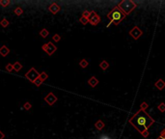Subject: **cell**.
Listing matches in <instances>:
<instances>
[{
    "instance_id": "cell-1",
    "label": "cell",
    "mask_w": 165,
    "mask_h": 139,
    "mask_svg": "<svg viewBox=\"0 0 165 139\" xmlns=\"http://www.w3.org/2000/svg\"><path fill=\"white\" fill-rule=\"evenodd\" d=\"M128 123L137 130V131L145 138L149 136V129L155 124V119L146 112V110L139 109L134 115H132Z\"/></svg>"
},
{
    "instance_id": "cell-2",
    "label": "cell",
    "mask_w": 165,
    "mask_h": 139,
    "mask_svg": "<svg viewBox=\"0 0 165 139\" xmlns=\"http://www.w3.org/2000/svg\"><path fill=\"white\" fill-rule=\"evenodd\" d=\"M127 15L122 12V10L118 6H116L115 8H113L107 14V17L110 19V23H114L115 25H119V23H121V21Z\"/></svg>"
},
{
    "instance_id": "cell-3",
    "label": "cell",
    "mask_w": 165,
    "mask_h": 139,
    "mask_svg": "<svg viewBox=\"0 0 165 139\" xmlns=\"http://www.w3.org/2000/svg\"><path fill=\"white\" fill-rule=\"evenodd\" d=\"M117 6L122 10V12L126 15H129L136 8L137 5H136V3L134 1H131V0H123Z\"/></svg>"
},
{
    "instance_id": "cell-4",
    "label": "cell",
    "mask_w": 165,
    "mask_h": 139,
    "mask_svg": "<svg viewBox=\"0 0 165 139\" xmlns=\"http://www.w3.org/2000/svg\"><path fill=\"white\" fill-rule=\"evenodd\" d=\"M42 49H43L44 51H45V52L47 53V55L51 56V55H52V54H53V53L57 50V46H54V45H53V43L48 42L47 44L43 45Z\"/></svg>"
},
{
    "instance_id": "cell-5",
    "label": "cell",
    "mask_w": 165,
    "mask_h": 139,
    "mask_svg": "<svg viewBox=\"0 0 165 139\" xmlns=\"http://www.w3.org/2000/svg\"><path fill=\"white\" fill-rule=\"evenodd\" d=\"M39 76H40V73L38 72V70L35 69V68H31V69L25 73V77H26L30 82H34Z\"/></svg>"
},
{
    "instance_id": "cell-6",
    "label": "cell",
    "mask_w": 165,
    "mask_h": 139,
    "mask_svg": "<svg viewBox=\"0 0 165 139\" xmlns=\"http://www.w3.org/2000/svg\"><path fill=\"white\" fill-rule=\"evenodd\" d=\"M89 23L90 24H92V25H97V24H98L99 23V21H100V17H99V15L95 12V11H91V13H90V16H89Z\"/></svg>"
},
{
    "instance_id": "cell-7",
    "label": "cell",
    "mask_w": 165,
    "mask_h": 139,
    "mask_svg": "<svg viewBox=\"0 0 165 139\" xmlns=\"http://www.w3.org/2000/svg\"><path fill=\"white\" fill-rule=\"evenodd\" d=\"M143 32L140 30V28L138 26H134L130 31H129V35L134 39V40H138L141 36H142Z\"/></svg>"
},
{
    "instance_id": "cell-8",
    "label": "cell",
    "mask_w": 165,
    "mask_h": 139,
    "mask_svg": "<svg viewBox=\"0 0 165 139\" xmlns=\"http://www.w3.org/2000/svg\"><path fill=\"white\" fill-rule=\"evenodd\" d=\"M45 100L46 101V103L48 105H53L56 101H57V97L53 94V93H48L45 97Z\"/></svg>"
},
{
    "instance_id": "cell-9",
    "label": "cell",
    "mask_w": 165,
    "mask_h": 139,
    "mask_svg": "<svg viewBox=\"0 0 165 139\" xmlns=\"http://www.w3.org/2000/svg\"><path fill=\"white\" fill-rule=\"evenodd\" d=\"M60 9H61V8H60V6H59L57 3H55V2H54V3H52V4H50V6L48 7L49 12H50V13H52L53 15H56V14L60 11Z\"/></svg>"
},
{
    "instance_id": "cell-10",
    "label": "cell",
    "mask_w": 165,
    "mask_h": 139,
    "mask_svg": "<svg viewBox=\"0 0 165 139\" xmlns=\"http://www.w3.org/2000/svg\"><path fill=\"white\" fill-rule=\"evenodd\" d=\"M98 78H96V76H92V77H90V79L88 80V84L91 86V87H96L98 84Z\"/></svg>"
},
{
    "instance_id": "cell-11",
    "label": "cell",
    "mask_w": 165,
    "mask_h": 139,
    "mask_svg": "<svg viewBox=\"0 0 165 139\" xmlns=\"http://www.w3.org/2000/svg\"><path fill=\"white\" fill-rule=\"evenodd\" d=\"M9 53H10V49H9L6 46H2L0 47V54H1L3 57H6Z\"/></svg>"
},
{
    "instance_id": "cell-12",
    "label": "cell",
    "mask_w": 165,
    "mask_h": 139,
    "mask_svg": "<svg viewBox=\"0 0 165 139\" xmlns=\"http://www.w3.org/2000/svg\"><path fill=\"white\" fill-rule=\"evenodd\" d=\"M155 86L158 89V90H162L165 87V82L162 80V79H158L156 83H155Z\"/></svg>"
},
{
    "instance_id": "cell-13",
    "label": "cell",
    "mask_w": 165,
    "mask_h": 139,
    "mask_svg": "<svg viewBox=\"0 0 165 139\" xmlns=\"http://www.w3.org/2000/svg\"><path fill=\"white\" fill-rule=\"evenodd\" d=\"M104 126H105V124H104L101 120L97 121V122H96V124H95V127H96V129H97L98 131H101V130L104 128Z\"/></svg>"
},
{
    "instance_id": "cell-14",
    "label": "cell",
    "mask_w": 165,
    "mask_h": 139,
    "mask_svg": "<svg viewBox=\"0 0 165 139\" xmlns=\"http://www.w3.org/2000/svg\"><path fill=\"white\" fill-rule=\"evenodd\" d=\"M99 67H100V69H101V70H105L108 69V67H109V64H108V62H107V61L103 60V61H101V62L99 63Z\"/></svg>"
},
{
    "instance_id": "cell-15",
    "label": "cell",
    "mask_w": 165,
    "mask_h": 139,
    "mask_svg": "<svg viewBox=\"0 0 165 139\" xmlns=\"http://www.w3.org/2000/svg\"><path fill=\"white\" fill-rule=\"evenodd\" d=\"M40 35H41V37H43V38H46V37L49 35V31H47V29L44 28V29H42V30L40 31Z\"/></svg>"
},
{
    "instance_id": "cell-16",
    "label": "cell",
    "mask_w": 165,
    "mask_h": 139,
    "mask_svg": "<svg viewBox=\"0 0 165 139\" xmlns=\"http://www.w3.org/2000/svg\"><path fill=\"white\" fill-rule=\"evenodd\" d=\"M13 66H14L15 71H19L20 70L22 69V65H21L19 62H15V64H13Z\"/></svg>"
},
{
    "instance_id": "cell-17",
    "label": "cell",
    "mask_w": 165,
    "mask_h": 139,
    "mask_svg": "<svg viewBox=\"0 0 165 139\" xmlns=\"http://www.w3.org/2000/svg\"><path fill=\"white\" fill-rule=\"evenodd\" d=\"M43 81H45V80H46L47 78H48V75H47V73L45 72V71H42L41 73H40V76H39Z\"/></svg>"
},
{
    "instance_id": "cell-18",
    "label": "cell",
    "mask_w": 165,
    "mask_h": 139,
    "mask_svg": "<svg viewBox=\"0 0 165 139\" xmlns=\"http://www.w3.org/2000/svg\"><path fill=\"white\" fill-rule=\"evenodd\" d=\"M79 65H80V67L81 68H86V67H88V65H89V62L86 60V59H82L80 62H79Z\"/></svg>"
},
{
    "instance_id": "cell-19",
    "label": "cell",
    "mask_w": 165,
    "mask_h": 139,
    "mask_svg": "<svg viewBox=\"0 0 165 139\" xmlns=\"http://www.w3.org/2000/svg\"><path fill=\"white\" fill-rule=\"evenodd\" d=\"M15 14L16 15H21L23 14V10H22V8H20V7H16V8L15 9Z\"/></svg>"
},
{
    "instance_id": "cell-20",
    "label": "cell",
    "mask_w": 165,
    "mask_h": 139,
    "mask_svg": "<svg viewBox=\"0 0 165 139\" xmlns=\"http://www.w3.org/2000/svg\"><path fill=\"white\" fill-rule=\"evenodd\" d=\"M0 24H1L2 27H7V26H9L10 22H9V20H8L7 18H3V19L1 20V22H0Z\"/></svg>"
},
{
    "instance_id": "cell-21",
    "label": "cell",
    "mask_w": 165,
    "mask_h": 139,
    "mask_svg": "<svg viewBox=\"0 0 165 139\" xmlns=\"http://www.w3.org/2000/svg\"><path fill=\"white\" fill-rule=\"evenodd\" d=\"M11 4V1L10 0H0V5L2 7H7Z\"/></svg>"
},
{
    "instance_id": "cell-22",
    "label": "cell",
    "mask_w": 165,
    "mask_h": 139,
    "mask_svg": "<svg viewBox=\"0 0 165 139\" xmlns=\"http://www.w3.org/2000/svg\"><path fill=\"white\" fill-rule=\"evenodd\" d=\"M158 110H159L160 112H165V103L164 102H160V103L158 104Z\"/></svg>"
},
{
    "instance_id": "cell-23",
    "label": "cell",
    "mask_w": 165,
    "mask_h": 139,
    "mask_svg": "<svg viewBox=\"0 0 165 139\" xmlns=\"http://www.w3.org/2000/svg\"><path fill=\"white\" fill-rule=\"evenodd\" d=\"M43 82H44V81H43V80H42L40 77H38V78H37V79H36V80H35L33 83H34V84H35L37 87H39V86H41V85H42V83H43Z\"/></svg>"
},
{
    "instance_id": "cell-24",
    "label": "cell",
    "mask_w": 165,
    "mask_h": 139,
    "mask_svg": "<svg viewBox=\"0 0 165 139\" xmlns=\"http://www.w3.org/2000/svg\"><path fill=\"white\" fill-rule=\"evenodd\" d=\"M79 21H80V23H82L83 25H86V24L89 22V19L86 18V17H84V16H81V17L79 18Z\"/></svg>"
},
{
    "instance_id": "cell-25",
    "label": "cell",
    "mask_w": 165,
    "mask_h": 139,
    "mask_svg": "<svg viewBox=\"0 0 165 139\" xmlns=\"http://www.w3.org/2000/svg\"><path fill=\"white\" fill-rule=\"evenodd\" d=\"M6 70H7L8 72H12V71L14 70V66H13V64H7V65H6Z\"/></svg>"
},
{
    "instance_id": "cell-26",
    "label": "cell",
    "mask_w": 165,
    "mask_h": 139,
    "mask_svg": "<svg viewBox=\"0 0 165 139\" xmlns=\"http://www.w3.org/2000/svg\"><path fill=\"white\" fill-rule=\"evenodd\" d=\"M31 107H32V105H31V103L28 102V101H26V102L24 103V105H23V108H24L25 110H30Z\"/></svg>"
},
{
    "instance_id": "cell-27",
    "label": "cell",
    "mask_w": 165,
    "mask_h": 139,
    "mask_svg": "<svg viewBox=\"0 0 165 139\" xmlns=\"http://www.w3.org/2000/svg\"><path fill=\"white\" fill-rule=\"evenodd\" d=\"M148 106H149V104H148L147 102H142V103L140 104V109H142V110H146V109L148 108Z\"/></svg>"
},
{
    "instance_id": "cell-28",
    "label": "cell",
    "mask_w": 165,
    "mask_h": 139,
    "mask_svg": "<svg viewBox=\"0 0 165 139\" xmlns=\"http://www.w3.org/2000/svg\"><path fill=\"white\" fill-rule=\"evenodd\" d=\"M52 39H53V41H54V42H56V43H57V42H59V41L61 40V37H60L58 34H55V35L53 36V38H52Z\"/></svg>"
},
{
    "instance_id": "cell-29",
    "label": "cell",
    "mask_w": 165,
    "mask_h": 139,
    "mask_svg": "<svg viewBox=\"0 0 165 139\" xmlns=\"http://www.w3.org/2000/svg\"><path fill=\"white\" fill-rule=\"evenodd\" d=\"M90 13L91 12H88V11H84L82 14V16L84 17H86V18H89V16H90Z\"/></svg>"
},
{
    "instance_id": "cell-30",
    "label": "cell",
    "mask_w": 165,
    "mask_h": 139,
    "mask_svg": "<svg viewBox=\"0 0 165 139\" xmlns=\"http://www.w3.org/2000/svg\"><path fill=\"white\" fill-rule=\"evenodd\" d=\"M159 136H161V137H165V129L160 132V135Z\"/></svg>"
},
{
    "instance_id": "cell-31",
    "label": "cell",
    "mask_w": 165,
    "mask_h": 139,
    "mask_svg": "<svg viewBox=\"0 0 165 139\" xmlns=\"http://www.w3.org/2000/svg\"><path fill=\"white\" fill-rule=\"evenodd\" d=\"M4 137H5V134H4V133H3V132L0 131V139H3Z\"/></svg>"
},
{
    "instance_id": "cell-32",
    "label": "cell",
    "mask_w": 165,
    "mask_h": 139,
    "mask_svg": "<svg viewBox=\"0 0 165 139\" xmlns=\"http://www.w3.org/2000/svg\"><path fill=\"white\" fill-rule=\"evenodd\" d=\"M99 139H111V138H109V137L106 136V135H102V136H100V138Z\"/></svg>"
},
{
    "instance_id": "cell-33",
    "label": "cell",
    "mask_w": 165,
    "mask_h": 139,
    "mask_svg": "<svg viewBox=\"0 0 165 139\" xmlns=\"http://www.w3.org/2000/svg\"><path fill=\"white\" fill-rule=\"evenodd\" d=\"M157 139H165V137H161V136H158Z\"/></svg>"
}]
</instances>
